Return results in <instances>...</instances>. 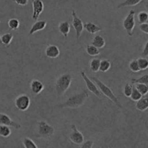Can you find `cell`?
<instances>
[{"instance_id": "cell-1", "label": "cell", "mask_w": 148, "mask_h": 148, "mask_svg": "<svg viewBox=\"0 0 148 148\" xmlns=\"http://www.w3.org/2000/svg\"><path fill=\"white\" fill-rule=\"evenodd\" d=\"M89 98V93L86 90H82L79 92H75L72 94L64 103L59 106L60 108H77L85 104L87 99Z\"/></svg>"}, {"instance_id": "cell-2", "label": "cell", "mask_w": 148, "mask_h": 148, "mask_svg": "<svg viewBox=\"0 0 148 148\" xmlns=\"http://www.w3.org/2000/svg\"><path fill=\"white\" fill-rule=\"evenodd\" d=\"M72 75L70 73H64L58 77L55 82V89L58 96L63 95L67 91L72 82Z\"/></svg>"}, {"instance_id": "cell-3", "label": "cell", "mask_w": 148, "mask_h": 148, "mask_svg": "<svg viewBox=\"0 0 148 148\" xmlns=\"http://www.w3.org/2000/svg\"><path fill=\"white\" fill-rule=\"evenodd\" d=\"M55 133V129L45 121H40L37 123L36 137L43 140H50Z\"/></svg>"}, {"instance_id": "cell-4", "label": "cell", "mask_w": 148, "mask_h": 148, "mask_svg": "<svg viewBox=\"0 0 148 148\" xmlns=\"http://www.w3.org/2000/svg\"><path fill=\"white\" fill-rule=\"evenodd\" d=\"M91 79H92V80L95 82V85L98 86V89H99V90L101 91V92L103 95H104L106 97L109 98V99L111 100L114 103H115L118 107H119V108H121V107H122V106L120 103L119 101V99L117 98V97L116 96L115 94L114 93L112 90H111L109 87L107 86L106 84H104L102 81L100 80L98 77H96L95 76L92 77H91Z\"/></svg>"}, {"instance_id": "cell-5", "label": "cell", "mask_w": 148, "mask_h": 148, "mask_svg": "<svg viewBox=\"0 0 148 148\" xmlns=\"http://www.w3.org/2000/svg\"><path fill=\"white\" fill-rule=\"evenodd\" d=\"M134 16H135V11L131 10L129 11L128 14L126 16L125 18L123 20V27L127 32V35L129 36H132L133 35V31L135 27V20H134Z\"/></svg>"}, {"instance_id": "cell-6", "label": "cell", "mask_w": 148, "mask_h": 148, "mask_svg": "<svg viewBox=\"0 0 148 148\" xmlns=\"http://www.w3.org/2000/svg\"><path fill=\"white\" fill-rule=\"evenodd\" d=\"M80 75L82 77V79L85 81V84H86V87L88 88V90L89 91H90L92 93H93L95 96H97L99 98H103V94L101 93V91L98 89V86L95 85V82L92 80V79H90L88 76H87L86 73L84 70L80 71Z\"/></svg>"}, {"instance_id": "cell-7", "label": "cell", "mask_w": 148, "mask_h": 148, "mask_svg": "<svg viewBox=\"0 0 148 148\" xmlns=\"http://www.w3.org/2000/svg\"><path fill=\"white\" fill-rule=\"evenodd\" d=\"M30 105V98L26 94L19 95L14 99V106L20 111H25L29 108Z\"/></svg>"}, {"instance_id": "cell-8", "label": "cell", "mask_w": 148, "mask_h": 148, "mask_svg": "<svg viewBox=\"0 0 148 148\" xmlns=\"http://www.w3.org/2000/svg\"><path fill=\"white\" fill-rule=\"evenodd\" d=\"M70 127L71 132L69 134V136H68L69 140L72 143L76 145H79L85 140V137H84L83 134H82L81 132H79L77 130L75 124H72Z\"/></svg>"}, {"instance_id": "cell-9", "label": "cell", "mask_w": 148, "mask_h": 148, "mask_svg": "<svg viewBox=\"0 0 148 148\" xmlns=\"http://www.w3.org/2000/svg\"><path fill=\"white\" fill-rule=\"evenodd\" d=\"M72 25H73L74 28L75 30V33H76V38L79 39L80 37L81 34H82V31L84 30L83 23H82V20L79 18L75 10L72 11Z\"/></svg>"}, {"instance_id": "cell-10", "label": "cell", "mask_w": 148, "mask_h": 148, "mask_svg": "<svg viewBox=\"0 0 148 148\" xmlns=\"http://www.w3.org/2000/svg\"><path fill=\"white\" fill-rule=\"evenodd\" d=\"M32 6H33V10L32 19L36 21L44 10V4L41 0H33L32 2Z\"/></svg>"}, {"instance_id": "cell-11", "label": "cell", "mask_w": 148, "mask_h": 148, "mask_svg": "<svg viewBox=\"0 0 148 148\" xmlns=\"http://www.w3.org/2000/svg\"><path fill=\"white\" fill-rule=\"evenodd\" d=\"M0 124H4L8 127H11L17 130H20L22 128V125L20 123L13 121L8 115L0 113Z\"/></svg>"}, {"instance_id": "cell-12", "label": "cell", "mask_w": 148, "mask_h": 148, "mask_svg": "<svg viewBox=\"0 0 148 148\" xmlns=\"http://www.w3.org/2000/svg\"><path fill=\"white\" fill-rule=\"evenodd\" d=\"M30 91L35 95L40 94L44 89V85L38 79H34L30 83Z\"/></svg>"}, {"instance_id": "cell-13", "label": "cell", "mask_w": 148, "mask_h": 148, "mask_svg": "<svg viewBox=\"0 0 148 148\" xmlns=\"http://www.w3.org/2000/svg\"><path fill=\"white\" fill-rule=\"evenodd\" d=\"M45 54L51 59H56L60 55V50L56 45H49L45 50Z\"/></svg>"}, {"instance_id": "cell-14", "label": "cell", "mask_w": 148, "mask_h": 148, "mask_svg": "<svg viewBox=\"0 0 148 148\" xmlns=\"http://www.w3.org/2000/svg\"><path fill=\"white\" fill-rule=\"evenodd\" d=\"M46 25H47V22L46 20H36V23L32 25V27L29 31L28 35L31 36V35L36 33V32L43 30L46 27Z\"/></svg>"}, {"instance_id": "cell-15", "label": "cell", "mask_w": 148, "mask_h": 148, "mask_svg": "<svg viewBox=\"0 0 148 148\" xmlns=\"http://www.w3.org/2000/svg\"><path fill=\"white\" fill-rule=\"evenodd\" d=\"M83 26L84 29L91 34H95L102 30V28L100 26L97 25L96 24L92 23V22H88V23H85Z\"/></svg>"}, {"instance_id": "cell-16", "label": "cell", "mask_w": 148, "mask_h": 148, "mask_svg": "<svg viewBox=\"0 0 148 148\" xmlns=\"http://www.w3.org/2000/svg\"><path fill=\"white\" fill-rule=\"evenodd\" d=\"M59 32L64 36V38H67L70 31V24L68 21L61 22L58 26Z\"/></svg>"}, {"instance_id": "cell-17", "label": "cell", "mask_w": 148, "mask_h": 148, "mask_svg": "<svg viewBox=\"0 0 148 148\" xmlns=\"http://www.w3.org/2000/svg\"><path fill=\"white\" fill-rule=\"evenodd\" d=\"M136 108L138 111H145L148 108V99L147 97L145 95L143 96L140 100L136 101Z\"/></svg>"}, {"instance_id": "cell-18", "label": "cell", "mask_w": 148, "mask_h": 148, "mask_svg": "<svg viewBox=\"0 0 148 148\" xmlns=\"http://www.w3.org/2000/svg\"><path fill=\"white\" fill-rule=\"evenodd\" d=\"M91 44L95 46V47H97L98 49H102V48H103L106 45L105 39H104L102 36H100V35H97L96 36H95V37L93 38Z\"/></svg>"}, {"instance_id": "cell-19", "label": "cell", "mask_w": 148, "mask_h": 148, "mask_svg": "<svg viewBox=\"0 0 148 148\" xmlns=\"http://www.w3.org/2000/svg\"><path fill=\"white\" fill-rule=\"evenodd\" d=\"M13 39V34L12 33H4L0 37V43L4 46H10Z\"/></svg>"}, {"instance_id": "cell-20", "label": "cell", "mask_w": 148, "mask_h": 148, "mask_svg": "<svg viewBox=\"0 0 148 148\" xmlns=\"http://www.w3.org/2000/svg\"><path fill=\"white\" fill-rule=\"evenodd\" d=\"M85 50H86L87 53L91 56H98V55L101 53V51H99V49L95 47V46H93L92 44L87 45L86 48H85Z\"/></svg>"}, {"instance_id": "cell-21", "label": "cell", "mask_w": 148, "mask_h": 148, "mask_svg": "<svg viewBox=\"0 0 148 148\" xmlns=\"http://www.w3.org/2000/svg\"><path fill=\"white\" fill-rule=\"evenodd\" d=\"M143 0H125L123 2L120 3L118 6H117V8L121 9L123 7H132V6L137 5L138 4H140L141 1H143Z\"/></svg>"}, {"instance_id": "cell-22", "label": "cell", "mask_w": 148, "mask_h": 148, "mask_svg": "<svg viewBox=\"0 0 148 148\" xmlns=\"http://www.w3.org/2000/svg\"><path fill=\"white\" fill-rule=\"evenodd\" d=\"M111 66V64L109 60H108V59H103V60H101V62H100L99 71L103 72V73H105V72H107L109 70Z\"/></svg>"}, {"instance_id": "cell-23", "label": "cell", "mask_w": 148, "mask_h": 148, "mask_svg": "<svg viewBox=\"0 0 148 148\" xmlns=\"http://www.w3.org/2000/svg\"><path fill=\"white\" fill-rule=\"evenodd\" d=\"M134 87L141 93L143 96H145L147 94L148 92V86L147 85L143 83H136L134 84Z\"/></svg>"}, {"instance_id": "cell-24", "label": "cell", "mask_w": 148, "mask_h": 148, "mask_svg": "<svg viewBox=\"0 0 148 148\" xmlns=\"http://www.w3.org/2000/svg\"><path fill=\"white\" fill-rule=\"evenodd\" d=\"M100 62L101 59H92L90 62V69L93 72H98L99 71Z\"/></svg>"}, {"instance_id": "cell-25", "label": "cell", "mask_w": 148, "mask_h": 148, "mask_svg": "<svg viewBox=\"0 0 148 148\" xmlns=\"http://www.w3.org/2000/svg\"><path fill=\"white\" fill-rule=\"evenodd\" d=\"M23 145L25 148H38L37 145L29 137H23L22 139Z\"/></svg>"}, {"instance_id": "cell-26", "label": "cell", "mask_w": 148, "mask_h": 148, "mask_svg": "<svg viewBox=\"0 0 148 148\" xmlns=\"http://www.w3.org/2000/svg\"><path fill=\"white\" fill-rule=\"evenodd\" d=\"M12 132L10 130V127L7 125H4V124H1L0 125V136L2 137H10L11 134Z\"/></svg>"}, {"instance_id": "cell-27", "label": "cell", "mask_w": 148, "mask_h": 148, "mask_svg": "<svg viewBox=\"0 0 148 148\" xmlns=\"http://www.w3.org/2000/svg\"><path fill=\"white\" fill-rule=\"evenodd\" d=\"M7 25L11 30H15L20 27V21L17 18H12L8 20Z\"/></svg>"}, {"instance_id": "cell-28", "label": "cell", "mask_w": 148, "mask_h": 148, "mask_svg": "<svg viewBox=\"0 0 148 148\" xmlns=\"http://www.w3.org/2000/svg\"><path fill=\"white\" fill-rule=\"evenodd\" d=\"M148 13L146 11H141L137 14V22L140 24L141 23H147Z\"/></svg>"}, {"instance_id": "cell-29", "label": "cell", "mask_w": 148, "mask_h": 148, "mask_svg": "<svg viewBox=\"0 0 148 148\" xmlns=\"http://www.w3.org/2000/svg\"><path fill=\"white\" fill-rule=\"evenodd\" d=\"M136 83H143L145 84V85H147L148 84V75H143L142 77L139 78H133L131 80V84L134 85V84Z\"/></svg>"}, {"instance_id": "cell-30", "label": "cell", "mask_w": 148, "mask_h": 148, "mask_svg": "<svg viewBox=\"0 0 148 148\" xmlns=\"http://www.w3.org/2000/svg\"><path fill=\"white\" fill-rule=\"evenodd\" d=\"M140 70H145L148 67V61L145 57H140L137 59Z\"/></svg>"}, {"instance_id": "cell-31", "label": "cell", "mask_w": 148, "mask_h": 148, "mask_svg": "<svg viewBox=\"0 0 148 148\" xmlns=\"http://www.w3.org/2000/svg\"><path fill=\"white\" fill-rule=\"evenodd\" d=\"M129 68H130V70L133 72H139L141 71L140 70V67H139L137 59H132V60L129 63Z\"/></svg>"}, {"instance_id": "cell-32", "label": "cell", "mask_w": 148, "mask_h": 148, "mask_svg": "<svg viewBox=\"0 0 148 148\" xmlns=\"http://www.w3.org/2000/svg\"><path fill=\"white\" fill-rule=\"evenodd\" d=\"M142 97H143V95H141V93H140V92L134 88V85H133L132 91L131 95H130V98H131V99L133 101H137L138 100H140Z\"/></svg>"}, {"instance_id": "cell-33", "label": "cell", "mask_w": 148, "mask_h": 148, "mask_svg": "<svg viewBox=\"0 0 148 148\" xmlns=\"http://www.w3.org/2000/svg\"><path fill=\"white\" fill-rule=\"evenodd\" d=\"M132 88L133 85L130 83H126L124 87V89H123V93L127 98H130V95H131L132 91Z\"/></svg>"}, {"instance_id": "cell-34", "label": "cell", "mask_w": 148, "mask_h": 148, "mask_svg": "<svg viewBox=\"0 0 148 148\" xmlns=\"http://www.w3.org/2000/svg\"><path fill=\"white\" fill-rule=\"evenodd\" d=\"M94 145V141L92 140H84L82 142V144H80L79 145V147L81 148H91Z\"/></svg>"}, {"instance_id": "cell-35", "label": "cell", "mask_w": 148, "mask_h": 148, "mask_svg": "<svg viewBox=\"0 0 148 148\" xmlns=\"http://www.w3.org/2000/svg\"><path fill=\"white\" fill-rule=\"evenodd\" d=\"M139 28L141 30L142 32L145 33V34H148V23H141L139 26Z\"/></svg>"}, {"instance_id": "cell-36", "label": "cell", "mask_w": 148, "mask_h": 148, "mask_svg": "<svg viewBox=\"0 0 148 148\" xmlns=\"http://www.w3.org/2000/svg\"><path fill=\"white\" fill-rule=\"evenodd\" d=\"M14 2L20 6H25L27 4L28 0H14Z\"/></svg>"}, {"instance_id": "cell-37", "label": "cell", "mask_w": 148, "mask_h": 148, "mask_svg": "<svg viewBox=\"0 0 148 148\" xmlns=\"http://www.w3.org/2000/svg\"><path fill=\"white\" fill-rule=\"evenodd\" d=\"M143 55L144 56H148V41H146L145 44L144 49L143 51Z\"/></svg>"}, {"instance_id": "cell-38", "label": "cell", "mask_w": 148, "mask_h": 148, "mask_svg": "<svg viewBox=\"0 0 148 148\" xmlns=\"http://www.w3.org/2000/svg\"><path fill=\"white\" fill-rule=\"evenodd\" d=\"M0 37H1V36H0Z\"/></svg>"}]
</instances>
